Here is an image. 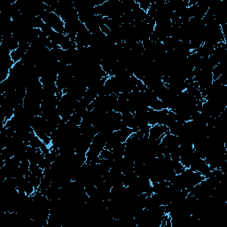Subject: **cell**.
<instances>
[{
    "label": "cell",
    "mask_w": 227,
    "mask_h": 227,
    "mask_svg": "<svg viewBox=\"0 0 227 227\" xmlns=\"http://www.w3.org/2000/svg\"><path fill=\"white\" fill-rule=\"evenodd\" d=\"M169 131V128L163 124H154L152 125L149 131V137L154 139L161 140L163 136Z\"/></svg>",
    "instance_id": "6da1fadb"
},
{
    "label": "cell",
    "mask_w": 227,
    "mask_h": 227,
    "mask_svg": "<svg viewBox=\"0 0 227 227\" xmlns=\"http://www.w3.org/2000/svg\"><path fill=\"white\" fill-rule=\"evenodd\" d=\"M137 3L139 4V6L140 9H142L144 12L147 13L150 6H151V2H147V1H137Z\"/></svg>",
    "instance_id": "7a4b0ae2"
},
{
    "label": "cell",
    "mask_w": 227,
    "mask_h": 227,
    "mask_svg": "<svg viewBox=\"0 0 227 227\" xmlns=\"http://www.w3.org/2000/svg\"><path fill=\"white\" fill-rule=\"evenodd\" d=\"M100 31H101L104 35H106V36H108V35L111 33V30L109 29V28H108L106 25H105V24H103V25L100 27Z\"/></svg>",
    "instance_id": "3957f363"
}]
</instances>
